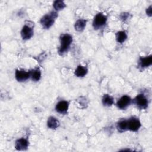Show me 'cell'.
<instances>
[{
  "mask_svg": "<svg viewBox=\"0 0 152 152\" xmlns=\"http://www.w3.org/2000/svg\"><path fill=\"white\" fill-rule=\"evenodd\" d=\"M30 76L31 77V79L33 81H39L41 77L40 70L39 68L34 69L30 72Z\"/></svg>",
  "mask_w": 152,
  "mask_h": 152,
  "instance_id": "obj_18",
  "label": "cell"
},
{
  "mask_svg": "<svg viewBox=\"0 0 152 152\" xmlns=\"http://www.w3.org/2000/svg\"><path fill=\"white\" fill-rule=\"evenodd\" d=\"M21 34L23 39L28 40L33 35V30L32 27L27 25H24L21 31Z\"/></svg>",
  "mask_w": 152,
  "mask_h": 152,
  "instance_id": "obj_7",
  "label": "cell"
},
{
  "mask_svg": "<svg viewBox=\"0 0 152 152\" xmlns=\"http://www.w3.org/2000/svg\"><path fill=\"white\" fill-rule=\"evenodd\" d=\"M134 102L138 108L141 109H145L148 106V100L143 94L137 95L135 97Z\"/></svg>",
  "mask_w": 152,
  "mask_h": 152,
  "instance_id": "obj_4",
  "label": "cell"
},
{
  "mask_svg": "<svg viewBox=\"0 0 152 152\" xmlns=\"http://www.w3.org/2000/svg\"><path fill=\"white\" fill-rule=\"evenodd\" d=\"M128 14V13H123V14H122L121 15V18H122V19H124V20H126L127 17H126V15H127ZM127 17H128V16H127Z\"/></svg>",
  "mask_w": 152,
  "mask_h": 152,
  "instance_id": "obj_21",
  "label": "cell"
},
{
  "mask_svg": "<svg viewBox=\"0 0 152 152\" xmlns=\"http://www.w3.org/2000/svg\"><path fill=\"white\" fill-rule=\"evenodd\" d=\"M69 106V103L67 101L61 100L59 102L55 107L56 110L61 114H65L66 113Z\"/></svg>",
  "mask_w": 152,
  "mask_h": 152,
  "instance_id": "obj_8",
  "label": "cell"
},
{
  "mask_svg": "<svg viewBox=\"0 0 152 152\" xmlns=\"http://www.w3.org/2000/svg\"><path fill=\"white\" fill-rule=\"evenodd\" d=\"M87 73V68L79 65L77 66L75 71V75L78 77H83L85 76Z\"/></svg>",
  "mask_w": 152,
  "mask_h": 152,
  "instance_id": "obj_15",
  "label": "cell"
},
{
  "mask_svg": "<svg viewBox=\"0 0 152 152\" xmlns=\"http://www.w3.org/2000/svg\"><path fill=\"white\" fill-rule=\"evenodd\" d=\"M151 6H150L149 8L147 9V14L150 16H151Z\"/></svg>",
  "mask_w": 152,
  "mask_h": 152,
  "instance_id": "obj_20",
  "label": "cell"
},
{
  "mask_svg": "<svg viewBox=\"0 0 152 152\" xmlns=\"http://www.w3.org/2000/svg\"><path fill=\"white\" fill-rule=\"evenodd\" d=\"M128 121V129L132 131H137L141 126V123L138 119L131 118Z\"/></svg>",
  "mask_w": 152,
  "mask_h": 152,
  "instance_id": "obj_5",
  "label": "cell"
},
{
  "mask_svg": "<svg viewBox=\"0 0 152 152\" xmlns=\"http://www.w3.org/2000/svg\"><path fill=\"white\" fill-rule=\"evenodd\" d=\"M28 146V141L24 138L18 139L15 142V148L18 150H26Z\"/></svg>",
  "mask_w": 152,
  "mask_h": 152,
  "instance_id": "obj_10",
  "label": "cell"
},
{
  "mask_svg": "<svg viewBox=\"0 0 152 152\" xmlns=\"http://www.w3.org/2000/svg\"><path fill=\"white\" fill-rule=\"evenodd\" d=\"M116 39L118 42L122 43L127 39V35L124 31H119L116 34Z\"/></svg>",
  "mask_w": 152,
  "mask_h": 152,
  "instance_id": "obj_17",
  "label": "cell"
},
{
  "mask_svg": "<svg viewBox=\"0 0 152 152\" xmlns=\"http://www.w3.org/2000/svg\"><path fill=\"white\" fill-rule=\"evenodd\" d=\"M116 128L118 130L121 132H122L128 130V121L125 119L119 121L117 123Z\"/></svg>",
  "mask_w": 152,
  "mask_h": 152,
  "instance_id": "obj_13",
  "label": "cell"
},
{
  "mask_svg": "<svg viewBox=\"0 0 152 152\" xmlns=\"http://www.w3.org/2000/svg\"><path fill=\"white\" fill-rule=\"evenodd\" d=\"M107 21V17L102 13H98L96 15L93 21V26L94 29H99L103 27Z\"/></svg>",
  "mask_w": 152,
  "mask_h": 152,
  "instance_id": "obj_3",
  "label": "cell"
},
{
  "mask_svg": "<svg viewBox=\"0 0 152 152\" xmlns=\"http://www.w3.org/2000/svg\"><path fill=\"white\" fill-rule=\"evenodd\" d=\"M72 42V37L68 34H63L60 37L61 46L59 49V53L63 55L67 52Z\"/></svg>",
  "mask_w": 152,
  "mask_h": 152,
  "instance_id": "obj_1",
  "label": "cell"
},
{
  "mask_svg": "<svg viewBox=\"0 0 152 152\" xmlns=\"http://www.w3.org/2000/svg\"><path fill=\"white\" fill-rule=\"evenodd\" d=\"M47 125L50 129H56L59 126V122L55 117L50 116L48 119Z\"/></svg>",
  "mask_w": 152,
  "mask_h": 152,
  "instance_id": "obj_12",
  "label": "cell"
},
{
  "mask_svg": "<svg viewBox=\"0 0 152 152\" xmlns=\"http://www.w3.org/2000/svg\"><path fill=\"white\" fill-rule=\"evenodd\" d=\"M57 17L58 14L55 11H51L42 17L40 23L43 28H49L53 25Z\"/></svg>",
  "mask_w": 152,
  "mask_h": 152,
  "instance_id": "obj_2",
  "label": "cell"
},
{
  "mask_svg": "<svg viewBox=\"0 0 152 152\" xmlns=\"http://www.w3.org/2000/svg\"><path fill=\"white\" fill-rule=\"evenodd\" d=\"M86 23L87 21L86 20L79 19L75 23V29L78 31H82L86 26Z\"/></svg>",
  "mask_w": 152,
  "mask_h": 152,
  "instance_id": "obj_14",
  "label": "cell"
},
{
  "mask_svg": "<svg viewBox=\"0 0 152 152\" xmlns=\"http://www.w3.org/2000/svg\"><path fill=\"white\" fill-rule=\"evenodd\" d=\"M15 78L18 81H24L30 76V72H27L24 70H16Z\"/></svg>",
  "mask_w": 152,
  "mask_h": 152,
  "instance_id": "obj_9",
  "label": "cell"
},
{
  "mask_svg": "<svg viewBox=\"0 0 152 152\" xmlns=\"http://www.w3.org/2000/svg\"><path fill=\"white\" fill-rule=\"evenodd\" d=\"M102 103L103 105L109 106L113 104L114 100L112 97H111L109 94H104L102 98Z\"/></svg>",
  "mask_w": 152,
  "mask_h": 152,
  "instance_id": "obj_16",
  "label": "cell"
},
{
  "mask_svg": "<svg viewBox=\"0 0 152 152\" xmlns=\"http://www.w3.org/2000/svg\"><path fill=\"white\" fill-rule=\"evenodd\" d=\"M131 102V98L128 96L125 95L119 99V100L117 102L116 104L118 107L120 109H125L130 104Z\"/></svg>",
  "mask_w": 152,
  "mask_h": 152,
  "instance_id": "obj_6",
  "label": "cell"
},
{
  "mask_svg": "<svg viewBox=\"0 0 152 152\" xmlns=\"http://www.w3.org/2000/svg\"><path fill=\"white\" fill-rule=\"evenodd\" d=\"M65 7V3L61 0H56L53 2V8L57 10H61Z\"/></svg>",
  "mask_w": 152,
  "mask_h": 152,
  "instance_id": "obj_19",
  "label": "cell"
},
{
  "mask_svg": "<svg viewBox=\"0 0 152 152\" xmlns=\"http://www.w3.org/2000/svg\"><path fill=\"white\" fill-rule=\"evenodd\" d=\"M152 64V56L150 55L145 57H141L139 59V65L142 68L150 66Z\"/></svg>",
  "mask_w": 152,
  "mask_h": 152,
  "instance_id": "obj_11",
  "label": "cell"
}]
</instances>
